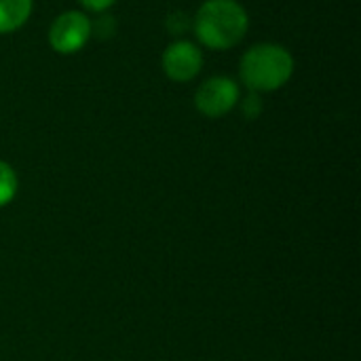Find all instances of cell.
I'll use <instances>...</instances> for the list:
<instances>
[{"label":"cell","mask_w":361,"mask_h":361,"mask_svg":"<svg viewBox=\"0 0 361 361\" xmlns=\"http://www.w3.org/2000/svg\"><path fill=\"white\" fill-rule=\"evenodd\" d=\"M89 38H91V21L87 15L78 13V11L61 13L49 30V42H51L53 51H57L61 55L80 51Z\"/></svg>","instance_id":"3957f363"},{"label":"cell","mask_w":361,"mask_h":361,"mask_svg":"<svg viewBox=\"0 0 361 361\" xmlns=\"http://www.w3.org/2000/svg\"><path fill=\"white\" fill-rule=\"evenodd\" d=\"M32 13V0H0V34L21 27Z\"/></svg>","instance_id":"8992f818"},{"label":"cell","mask_w":361,"mask_h":361,"mask_svg":"<svg viewBox=\"0 0 361 361\" xmlns=\"http://www.w3.org/2000/svg\"><path fill=\"white\" fill-rule=\"evenodd\" d=\"M85 8H89V11H95V13H99V11H106L108 6H112L116 0H78Z\"/></svg>","instance_id":"8fae6325"},{"label":"cell","mask_w":361,"mask_h":361,"mask_svg":"<svg viewBox=\"0 0 361 361\" xmlns=\"http://www.w3.org/2000/svg\"><path fill=\"white\" fill-rule=\"evenodd\" d=\"M260 112H262V102H260V97H258L256 93L247 95V97L243 99V114H245L247 118H256V116H260Z\"/></svg>","instance_id":"9c48e42d"},{"label":"cell","mask_w":361,"mask_h":361,"mask_svg":"<svg viewBox=\"0 0 361 361\" xmlns=\"http://www.w3.org/2000/svg\"><path fill=\"white\" fill-rule=\"evenodd\" d=\"M93 30L97 32L99 38H108V36L114 34V19L112 17H102L95 25H91V32Z\"/></svg>","instance_id":"30bf717a"},{"label":"cell","mask_w":361,"mask_h":361,"mask_svg":"<svg viewBox=\"0 0 361 361\" xmlns=\"http://www.w3.org/2000/svg\"><path fill=\"white\" fill-rule=\"evenodd\" d=\"M237 102H239V85L226 76L207 78L195 95V104L199 112L209 118L224 116L237 106Z\"/></svg>","instance_id":"277c9868"},{"label":"cell","mask_w":361,"mask_h":361,"mask_svg":"<svg viewBox=\"0 0 361 361\" xmlns=\"http://www.w3.org/2000/svg\"><path fill=\"white\" fill-rule=\"evenodd\" d=\"M201 66H203L201 49L188 40L171 42L163 53V70L176 82L192 80L201 72Z\"/></svg>","instance_id":"5b68a950"},{"label":"cell","mask_w":361,"mask_h":361,"mask_svg":"<svg viewBox=\"0 0 361 361\" xmlns=\"http://www.w3.org/2000/svg\"><path fill=\"white\" fill-rule=\"evenodd\" d=\"M188 27H190V19H188L186 13L176 11V13H171V15L167 17V30H169L171 34H184Z\"/></svg>","instance_id":"ba28073f"},{"label":"cell","mask_w":361,"mask_h":361,"mask_svg":"<svg viewBox=\"0 0 361 361\" xmlns=\"http://www.w3.org/2000/svg\"><path fill=\"white\" fill-rule=\"evenodd\" d=\"M294 72V57L279 44H256L241 59V78L252 91L281 89Z\"/></svg>","instance_id":"7a4b0ae2"},{"label":"cell","mask_w":361,"mask_h":361,"mask_svg":"<svg viewBox=\"0 0 361 361\" xmlns=\"http://www.w3.org/2000/svg\"><path fill=\"white\" fill-rule=\"evenodd\" d=\"M17 195V176L13 167L0 161V207L8 205Z\"/></svg>","instance_id":"52a82bcc"},{"label":"cell","mask_w":361,"mask_h":361,"mask_svg":"<svg viewBox=\"0 0 361 361\" xmlns=\"http://www.w3.org/2000/svg\"><path fill=\"white\" fill-rule=\"evenodd\" d=\"M247 13L235 0H207L195 17L197 38L216 51L235 47L247 32Z\"/></svg>","instance_id":"6da1fadb"}]
</instances>
